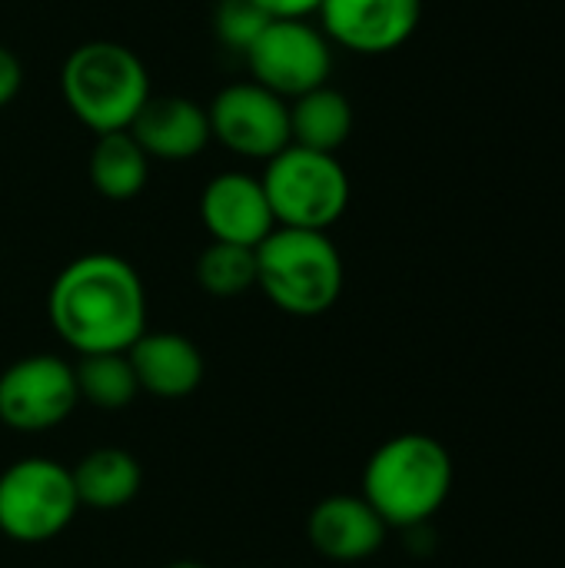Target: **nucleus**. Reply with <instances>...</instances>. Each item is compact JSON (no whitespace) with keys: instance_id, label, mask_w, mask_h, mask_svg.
Here are the masks:
<instances>
[{"instance_id":"obj_1","label":"nucleus","mask_w":565,"mask_h":568,"mask_svg":"<svg viewBox=\"0 0 565 568\" xmlns=\"http://www.w3.org/2000/svg\"><path fill=\"white\" fill-rule=\"evenodd\" d=\"M47 316L77 353H127L147 333V290L117 253H83L50 283Z\"/></svg>"},{"instance_id":"obj_2","label":"nucleus","mask_w":565,"mask_h":568,"mask_svg":"<svg viewBox=\"0 0 565 568\" xmlns=\"http://www.w3.org/2000/svg\"><path fill=\"white\" fill-rule=\"evenodd\" d=\"M453 489V459L426 433L386 439L363 469V499L390 529H420L443 509Z\"/></svg>"},{"instance_id":"obj_3","label":"nucleus","mask_w":565,"mask_h":568,"mask_svg":"<svg viewBox=\"0 0 565 568\" xmlns=\"http://www.w3.org/2000/svg\"><path fill=\"white\" fill-rule=\"evenodd\" d=\"M60 90L70 113L103 136L130 130L150 100V73L130 47L117 40H90L63 60Z\"/></svg>"},{"instance_id":"obj_4","label":"nucleus","mask_w":565,"mask_h":568,"mask_svg":"<svg viewBox=\"0 0 565 568\" xmlns=\"http://www.w3.org/2000/svg\"><path fill=\"white\" fill-rule=\"evenodd\" d=\"M343 276V256L326 233L276 226L256 246V290L290 316L333 310Z\"/></svg>"},{"instance_id":"obj_5","label":"nucleus","mask_w":565,"mask_h":568,"mask_svg":"<svg viewBox=\"0 0 565 568\" xmlns=\"http://www.w3.org/2000/svg\"><path fill=\"white\" fill-rule=\"evenodd\" d=\"M276 226L326 233L350 206V176L336 153L286 146L266 160L260 176Z\"/></svg>"},{"instance_id":"obj_6","label":"nucleus","mask_w":565,"mask_h":568,"mask_svg":"<svg viewBox=\"0 0 565 568\" xmlns=\"http://www.w3.org/2000/svg\"><path fill=\"white\" fill-rule=\"evenodd\" d=\"M80 499L70 469L47 456H27L0 473V532L23 546L57 539L77 516Z\"/></svg>"},{"instance_id":"obj_7","label":"nucleus","mask_w":565,"mask_h":568,"mask_svg":"<svg viewBox=\"0 0 565 568\" xmlns=\"http://www.w3.org/2000/svg\"><path fill=\"white\" fill-rule=\"evenodd\" d=\"M243 57L253 80L286 103L323 87L333 70V43L306 20H270Z\"/></svg>"},{"instance_id":"obj_8","label":"nucleus","mask_w":565,"mask_h":568,"mask_svg":"<svg viewBox=\"0 0 565 568\" xmlns=\"http://www.w3.org/2000/svg\"><path fill=\"white\" fill-rule=\"evenodd\" d=\"M73 363L53 353H33L0 373V423L17 433H47L77 409Z\"/></svg>"},{"instance_id":"obj_9","label":"nucleus","mask_w":565,"mask_h":568,"mask_svg":"<svg viewBox=\"0 0 565 568\" xmlns=\"http://www.w3.org/2000/svg\"><path fill=\"white\" fill-rule=\"evenodd\" d=\"M206 116L213 140L240 156L270 160L290 146V103L256 80L223 87L210 100Z\"/></svg>"},{"instance_id":"obj_10","label":"nucleus","mask_w":565,"mask_h":568,"mask_svg":"<svg viewBox=\"0 0 565 568\" xmlns=\"http://www.w3.org/2000/svg\"><path fill=\"white\" fill-rule=\"evenodd\" d=\"M423 0H323L320 20L330 43L353 53H390L420 27Z\"/></svg>"},{"instance_id":"obj_11","label":"nucleus","mask_w":565,"mask_h":568,"mask_svg":"<svg viewBox=\"0 0 565 568\" xmlns=\"http://www.w3.org/2000/svg\"><path fill=\"white\" fill-rule=\"evenodd\" d=\"M200 220H203L210 240L253 246V250L276 230L263 183L250 173H240V170L216 173L203 186Z\"/></svg>"},{"instance_id":"obj_12","label":"nucleus","mask_w":565,"mask_h":568,"mask_svg":"<svg viewBox=\"0 0 565 568\" xmlns=\"http://www.w3.org/2000/svg\"><path fill=\"white\" fill-rule=\"evenodd\" d=\"M130 136L143 146L150 160H167V163L193 160L213 140L206 106L176 93L167 97L150 93V100L130 123Z\"/></svg>"},{"instance_id":"obj_13","label":"nucleus","mask_w":565,"mask_h":568,"mask_svg":"<svg viewBox=\"0 0 565 568\" xmlns=\"http://www.w3.org/2000/svg\"><path fill=\"white\" fill-rule=\"evenodd\" d=\"M386 523L363 496H330L313 506L306 536L310 546L333 562H360L380 552L386 539Z\"/></svg>"},{"instance_id":"obj_14","label":"nucleus","mask_w":565,"mask_h":568,"mask_svg":"<svg viewBox=\"0 0 565 568\" xmlns=\"http://www.w3.org/2000/svg\"><path fill=\"white\" fill-rule=\"evenodd\" d=\"M127 356L133 363L140 393H150L157 399H183L203 383V356L196 343L180 333L147 329L127 349Z\"/></svg>"},{"instance_id":"obj_15","label":"nucleus","mask_w":565,"mask_h":568,"mask_svg":"<svg viewBox=\"0 0 565 568\" xmlns=\"http://www.w3.org/2000/svg\"><path fill=\"white\" fill-rule=\"evenodd\" d=\"M73 489L80 506L87 509H123L127 503L137 499L140 486H143V469L137 463V456H130L127 449L117 446H103L87 453L73 469H70Z\"/></svg>"},{"instance_id":"obj_16","label":"nucleus","mask_w":565,"mask_h":568,"mask_svg":"<svg viewBox=\"0 0 565 568\" xmlns=\"http://www.w3.org/2000/svg\"><path fill=\"white\" fill-rule=\"evenodd\" d=\"M353 133V106L343 90L323 83L290 100V143L316 153H336Z\"/></svg>"},{"instance_id":"obj_17","label":"nucleus","mask_w":565,"mask_h":568,"mask_svg":"<svg viewBox=\"0 0 565 568\" xmlns=\"http://www.w3.org/2000/svg\"><path fill=\"white\" fill-rule=\"evenodd\" d=\"M87 170H90L93 190L103 200L127 203L143 193V186L150 180V156L130 136V130H117V133L97 136Z\"/></svg>"},{"instance_id":"obj_18","label":"nucleus","mask_w":565,"mask_h":568,"mask_svg":"<svg viewBox=\"0 0 565 568\" xmlns=\"http://www.w3.org/2000/svg\"><path fill=\"white\" fill-rule=\"evenodd\" d=\"M73 379H77V396L103 413L127 409L140 393L137 373H133V363L127 353L80 356V363L73 366Z\"/></svg>"},{"instance_id":"obj_19","label":"nucleus","mask_w":565,"mask_h":568,"mask_svg":"<svg viewBox=\"0 0 565 568\" xmlns=\"http://www.w3.org/2000/svg\"><path fill=\"white\" fill-rule=\"evenodd\" d=\"M196 283L216 300H233L256 290V250L210 240L196 260Z\"/></svg>"},{"instance_id":"obj_20","label":"nucleus","mask_w":565,"mask_h":568,"mask_svg":"<svg viewBox=\"0 0 565 568\" xmlns=\"http://www.w3.org/2000/svg\"><path fill=\"white\" fill-rule=\"evenodd\" d=\"M266 23H270V17L253 0H220L216 13H213L216 37L236 53H246L253 47V40L266 30Z\"/></svg>"},{"instance_id":"obj_21","label":"nucleus","mask_w":565,"mask_h":568,"mask_svg":"<svg viewBox=\"0 0 565 568\" xmlns=\"http://www.w3.org/2000/svg\"><path fill=\"white\" fill-rule=\"evenodd\" d=\"M20 83H23V67H20L17 53L0 43V110L7 103H13V97L20 93Z\"/></svg>"},{"instance_id":"obj_22","label":"nucleus","mask_w":565,"mask_h":568,"mask_svg":"<svg viewBox=\"0 0 565 568\" xmlns=\"http://www.w3.org/2000/svg\"><path fill=\"white\" fill-rule=\"evenodd\" d=\"M270 20H306L310 13H320L323 0H253Z\"/></svg>"},{"instance_id":"obj_23","label":"nucleus","mask_w":565,"mask_h":568,"mask_svg":"<svg viewBox=\"0 0 565 568\" xmlns=\"http://www.w3.org/2000/svg\"><path fill=\"white\" fill-rule=\"evenodd\" d=\"M167 568H206V566H200V562H173V566H167Z\"/></svg>"}]
</instances>
